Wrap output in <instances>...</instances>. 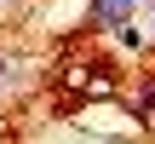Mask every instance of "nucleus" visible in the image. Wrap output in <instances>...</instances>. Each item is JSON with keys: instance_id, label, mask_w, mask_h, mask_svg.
Here are the masks:
<instances>
[{"instance_id": "obj_1", "label": "nucleus", "mask_w": 155, "mask_h": 144, "mask_svg": "<svg viewBox=\"0 0 155 144\" xmlns=\"http://www.w3.org/2000/svg\"><path fill=\"white\" fill-rule=\"evenodd\" d=\"M132 6H138V0H92V6H86V23H92V29H115L121 17H132Z\"/></svg>"}, {"instance_id": "obj_2", "label": "nucleus", "mask_w": 155, "mask_h": 144, "mask_svg": "<svg viewBox=\"0 0 155 144\" xmlns=\"http://www.w3.org/2000/svg\"><path fill=\"white\" fill-rule=\"evenodd\" d=\"M115 40H121V52H138V46H144V35L132 29V17H121V23H115Z\"/></svg>"}, {"instance_id": "obj_3", "label": "nucleus", "mask_w": 155, "mask_h": 144, "mask_svg": "<svg viewBox=\"0 0 155 144\" xmlns=\"http://www.w3.org/2000/svg\"><path fill=\"white\" fill-rule=\"evenodd\" d=\"M0 87H6V58H0Z\"/></svg>"}, {"instance_id": "obj_4", "label": "nucleus", "mask_w": 155, "mask_h": 144, "mask_svg": "<svg viewBox=\"0 0 155 144\" xmlns=\"http://www.w3.org/2000/svg\"><path fill=\"white\" fill-rule=\"evenodd\" d=\"M150 6H155V0H150Z\"/></svg>"}]
</instances>
